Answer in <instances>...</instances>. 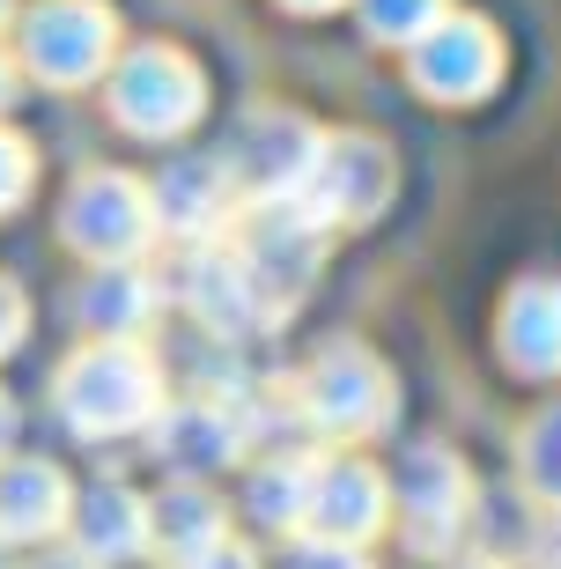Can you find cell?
Returning <instances> with one entry per match:
<instances>
[{
	"instance_id": "obj_1",
	"label": "cell",
	"mask_w": 561,
	"mask_h": 569,
	"mask_svg": "<svg viewBox=\"0 0 561 569\" xmlns=\"http://www.w3.org/2000/svg\"><path fill=\"white\" fill-rule=\"evenodd\" d=\"M60 415L82 429V437H126V429H148L156 415H163V378H156V362H148L133 340H97L89 356L67 362Z\"/></svg>"
},
{
	"instance_id": "obj_2",
	"label": "cell",
	"mask_w": 561,
	"mask_h": 569,
	"mask_svg": "<svg viewBox=\"0 0 561 569\" xmlns=\"http://www.w3.org/2000/svg\"><path fill=\"white\" fill-rule=\"evenodd\" d=\"M111 119L126 133H148V141H170L200 119V74H192L186 52L170 44H141L126 52V67L111 74Z\"/></svg>"
},
{
	"instance_id": "obj_3",
	"label": "cell",
	"mask_w": 561,
	"mask_h": 569,
	"mask_svg": "<svg viewBox=\"0 0 561 569\" xmlns=\"http://www.w3.org/2000/svg\"><path fill=\"white\" fill-rule=\"evenodd\" d=\"M22 60H30L38 82H60V89L89 82V74H104V60H111V16L89 8V0H52V8H38L30 30H22Z\"/></svg>"
},
{
	"instance_id": "obj_4",
	"label": "cell",
	"mask_w": 561,
	"mask_h": 569,
	"mask_svg": "<svg viewBox=\"0 0 561 569\" xmlns=\"http://www.w3.org/2000/svg\"><path fill=\"white\" fill-rule=\"evenodd\" d=\"M148 230H156V200H148L133 178H119V170L82 178V186H74V200H67V244H82L89 259L141 252Z\"/></svg>"
},
{
	"instance_id": "obj_5",
	"label": "cell",
	"mask_w": 561,
	"mask_h": 569,
	"mask_svg": "<svg viewBox=\"0 0 561 569\" xmlns=\"http://www.w3.org/2000/svg\"><path fill=\"white\" fill-rule=\"evenodd\" d=\"M311 156H318V133L303 119H289V111H251L222 163L237 178V192H251V200H289L303 186Z\"/></svg>"
},
{
	"instance_id": "obj_6",
	"label": "cell",
	"mask_w": 561,
	"mask_h": 569,
	"mask_svg": "<svg viewBox=\"0 0 561 569\" xmlns=\"http://www.w3.org/2000/svg\"><path fill=\"white\" fill-rule=\"evenodd\" d=\"M303 407H311V422L340 429V437H362V429H377L392 415V378L377 370L370 348H333L303 378Z\"/></svg>"
},
{
	"instance_id": "obj_7",
	"label": "cell",
	"mask_w": 561,
	"mask_h": 569,
	"mask_svg": "<svg viewBox=\"0 0 561 569\" xmlns=\"http://www.w3.org/2000/svg\"><path fill=\"white\" fill-rule=\"evenodd\" d=\"M495 30L488 22H465V16H443L429 38L414 44V74L429 97H443V104H465V97H480V89L495 82Z\"/></svg>"
},
{
	"instance_id": "obj_8",
	"label": "cell",
	"mask_w": 561,
	"mask_h": 569,
	"mask_svg": "<svg viewBox=\"0 0 561 569\" xmlns=\"http://www.w3.org/2000/svg\"><path fill=\"white\" fill-rule=\"evenodd\" d=\"M384 518V481H377V466L362 459H311V503H303V526L318 540H362V532Z\"/></svg>"
},
{
	"instance_id": "obj_9",
	"label": "cell",
	"mask_w": 561,
	"mask_h": 569,
	"mask_svg": "<svg viewBox=\"0 0 561 569\" xmlns=\"http://www.w3.org/2000/svg\"><path fill=\"white\" fill-rule=\"evenodd\" d=\"M74 518L67 473L44 459H0V540H44Z\"/></svg>"
},
{
	"instance_id": "obj_10",
	"label": "cell",
	"mask_w": 561,
	"mask_h": 569,
	"mask_svg": "<svg viewBox=\"0 0 561 569\" xmlns=\"http://www.w3.org/2000/svg\"><path fill=\"white\" fill-rule=\"evenodd\" d=\"M156 200V214L163 222H178L186 237H214L222 230V214L237 208V178H229V163L222 156H192V163H178V170H163V186L148 192Z\"/></svg>"
},
{
	"instance_id": "obj_11",
	"label": "cell",
	"mask_w": 561,
	"mask_h": 569,
	"mask_svg": "<svg viewBox=\"0 0 561 569\" xmlns=\"http://www.w3.org/2000/svg\"><path fill=\"white\" fill-rule=\"evenodd\" d=\"M502 348L518 370H561V281H532V289L510 296V318H502Z\"/></svg>"
},
{
	"instance_id": "obj_12",
	"label": "cell",
	"mask_w": 561,
	"mask_h": 569,
	"mask_svg": "<svg viewBox=\"0 0 561 569\" xmlns=\"http://www.w3.org/2000/svg\"><path fill=\"white\" fill-rule=\"evenodd\" d=\"M148 311H156V281H148V274H133V267H104V274H89V289H82L89 333L133 340L148 326Z\"/></svg>"
},
{
	"instance_id": "obj_13",
	"label": "cell",
	"mask_w": 561,
	"mask_h": 569,
	"mask_svg": "<svg viewBox=\"0 0 561 569\" xmlns=\"http://www.w3.org/2000/svg\"><path fill=\"white\" fill-rule=\"evenodd\" d=\"M74 532H82L89 562H119V555L148 548V510L126 496V488H97L82 510H74Z\"/></svg>"
},
{
	"instance_id": "obj_14",
	"label": "cell",
	"mask_w": 561,
	"mask_h": 569,
	"mask_svg": "<svg viewBox=\"0 0 561 569\" xmlns=\"http://www.w3.org/2000/svg\"><path fill=\"white\" fill-rule=\"evenodd\" d=\"M163 443L178 466H229L237 451H244V429H237V415L214 400H186L178 415L163 422Z\"/></svg>"
},
{
	"instance_id": "obj_15",
	"label": "cell",
	"mask_w": 561,
	"mask_h": 569,
	"mask_svg": "<svg viewBox=\"0 0 561 569\" xmlns=\"http://www.w3.org/2000/svg\"><path fill=\"white\" fill-rule=\"evenodd\" d=\"M148 540H163V548L186 562V555H200V548L222 540V510H214L200 488H178V496H163V503L148 510Z\"/></svg>"
},
{
	"instance_id": "obj_16",
	"label": "cell",
	"mask_w": 561,
	"mask_h": 569,
	"mask_svg": "<svg viewBox=\"0 0 561 569\" xmlns=\"http://www.w3.org/2000/svg\"><path fill=\"white\" fill-rule=\"evenodd\" d=\"M354 8L370 22V38L384 44H421L443 22V0H354Z\"/></svg>"
},
{
	"instance_id": "obj_17",
	"label": "cell",
	"mask_w": 561,
	"mask_h": 569,
	"mask_svg": "<svg viewBox=\"0 0 561 569\" xmlns=\"http://www.w3.org/2000/svg\"><path fill=\"white\" fill-rule=\"evenodd\" d=\"M524 481L540 488L547 503H561V407H547L540 429H524Z\"/></svg>"
},
{
	"instance_id": "obj_18",
	"label": "cell",
	"mask_w": 561,
	"mask_h": 569,
	"mask_svg": "<svg viewBox=\"0 0 561 569\" xmlns=\"http://www.w3.org/2000/svg\"><path fill=\"white\" fill-rule=\"evenodd\" d=\"M22 192H30V148L16 133H0V208H16Z\"/></svg>"
},
{
	"instance_id": "obj_19",
	"label": "cell",
	"mask_w": 561,
	"mask_h": 569,
	"mask_svg": "<svg viewBox=\"0 0 561 569\" xmlns=\"http://www.w3.org/2000/svg\"><path fill=\"white\" fill-rule=\"evenodd\" d=\"M186 569H251V555H244V548H237V540H229V532H222V540H214V548L186 555Z\"/></svg>"
},
{
	"instance_id": "obj_20",
	"label": "cell",
	"mask_w": 561,
	"mask_h": 569,
	"mask_svg": "<svg viewBox=\"0 0 561 569\" xmlns=\"http://www.w3.org/2000/svg\"><path fill=\"white\" fill-rule=\"evenodd\" d=\"M16 333H22V296H16V281H0V356L16 348Z\"/></svg>"
},
{
	"instance_id": "obj_21",
	"label": "cell",
	"mask_w": 561,
	"mask_h": 569,
	"mask_svg": "<svg viewBox=\"0 0 561 569\" xmlns=\"http://www.w3.org/2000/svg\"><path fill=\"white\" fill-rule=\"evenodd\" d=\"M295 569H362V562H354V555L340 548V540H318V548L303 555V562H295Z\"/></svg>"
},
{
	"instance_id": "obj_22",
	"label": "cell",
	"mask_w": 561,
	"mask_h": 569,
	"mask_svg": "<svg viewBox=\"0 0 561 569\" xmlns=\"http://www.w3.org/2000/svg\"><path fill=\"white\" fill-rule=\"evenodd\" d=\"M8 97H16V67L0 60V104H8Z\"/></svg>"
},
{
	"instance_id": "obj_23",
	"label": "cell",
	"mask_w": 561,
	"mask_h": 569,
	"mask_svg": "<svg viewBox=\"0 0 561 569\" xmlns=\"http://www.w3.org/2000/svg\"><path fill=\"white\" fill-rule=\"evenodd\" d=\"M289 8H303V16H318V8H340V0H289Z\"/></svg>"
},
{
	"instance_id": "obj_24",
	"label": "cell",
	"mask_w": 561,
	"mask_h": 569,
	"mask_svg": "<svg viewBox=\"0 0 561 569\" xmlns=\"http://www.w3.org/2000/svg\"><path fill=\"white\" fill-rule=\"evenodd\" d=\"M8 429H16V415H8V400H0V443H8Z\"/></svg>"
},
{
	"instance_id": "obj_25",
	"label": "cell",
	"mask_w": 561,
	"mask_h": 569,
	"mask_svg": "<svg viewBox=\"0 0 561 569\" xmlns=\"http://www.w3.org/2000/svg\"><path fill=\"white\" fill-rule=\"evenodd\" d=\"M0 22H8V0H0Z\"/></svg>"
}]
</instances>
